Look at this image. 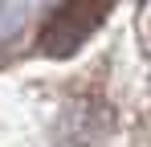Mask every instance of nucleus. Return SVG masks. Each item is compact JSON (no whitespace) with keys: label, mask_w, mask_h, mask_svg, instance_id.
Here are the masks:
<instances>
[{"label":"nucleus","mask_w":151,"mask_h":147,"mask_svg":"<svg viewBox=\"0 0 151 147\" xmlns=\"http://www.w3.org/2000/svg\"><path fill=\"white\" fill-rule=\"evenodd\" d=\"M102 21V12H90V8H61L49 24H45V53H70L74 45L86 41V33Z\"/></svg>","instance_id":"nucleus-1"}]
</instances>
